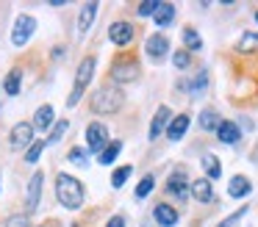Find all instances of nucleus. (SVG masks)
<instances>
[{
  "label": "nucleus",
  "mask_w": 258,
  "mask_h": 227,
  "mask_svg": "<svg viewBox=\"0 0 258 227\" xmlns=\"http://www.w3.org/2000/svg\"><path fill=\"white\" fill-rule=\"evenodd\" d=\"M56 199L64 205V208L70 210H78L81 205H84V186H81L78 177L73 175H58L56 177Z\"/></svg>",
  "instance_id": "1"
},
{
  "label": "nucleus",
  "mask_w": 258,
  "mask_h": 227,
  "mask_svg": "<svg viewBox=\"0 0 258 227\" xmlns=\"http://www.w3.org/2000/svg\"><path fill=\"white\" fill-rule=\"evenodd\" d=\"M125 103L122 92L114 86H103L95 92V97H92V108L97 111V114H114V111H119Z\"/></svg>",
  "instance_id": "2"
},
{
  "label": "nucleus",
  "mask_w": 258,
  "mask_h": 227,
  "mask_svg": "<svg viewBox=\"0 0 258 227\" xmlns=\"http://www.w3.org/2000/svg\"><path fill=\"white\" fill-rule=\"evenodd\" d=\"M92 75H95V58H84L78 64V72H75V86H73V94L67 97V105L73 108V105H78V100L84 97V92L89 89V81Z\"/></svg>",
  "instance_id": "3"
},
{
  "label": "nucleus",
  "mask_w": 258,
  "mask_h": 227,
  "mask_svg": "<svg viewBox=\"0 0 258 227\" xmlns=\"http://www.w3.org/2000/svg\"><path fill=\"white\" fill-rule=\"evenodd\" d=\"M36 31V20L31 14H23L17 17V22H14V31H12V44L14 47H23V44H28V39L34 36Z\"/></svg>",
  "instance_id": "4"
},
{
  "label": "nucleus",
  "mask_w": 258,
  "mask_h": 227,
  "mask_svg": "<svg viewBox=\"0 0 258 227\" xmlns=\"http://www.w3.org/2000/svg\"><path fill=\"white\" fill-rule=\"evenodd\" d=\"M86 147H89V153H103L108 147V130L103 122H92L86 127Z\"/></svg>",
  "instance_id": "5"
},
{
  "label": "nucleus",
  "mask_w": 258,
  "mask_h": 227,
  "mask_svg": "<svg viewBox=\"0 0 258 227\" xmlns=\"http://www.w3.org/2000/svg\"><path fill=\"white\" fill-rule=\"evenodd\" d=\"M34 122H20V125H14L12 130V138H9V144H12L14 149H23V147H31L34 144Z\"/></svg>",
  "instance_id": "6"
},
{
  "label": "nucleus",
  "mask_w": 258,
  "mask_h": 227,
  "mask_svg": "<svg viewBox=\"0 0 258 227\" xmlns=\"http://www.w3.org/2000/svg\"><path fill=\"white\" fill-rule=\"evenodd\" d=\"M108 39H111V44H117V47H125V44H131V39H134V25L125 22V20L111 22V28H108Z\"/></svg>",
  "instance_id": "7"
},
{
  "label": "nucleus",
  "mask_w": 258,
  "mask_h": 227,
  "mask_svg": "<svg viewBox=\"0 0 258 227\" xmlns=\"http://www.w3.org/2000/svg\"><path fill=\"white\" fill-rule=\"evenodd\" d=\"M111 78L117 83H131L139 78V64L136 61H117V64L111 66Z\"/></svg>",
  "instance_id": "8"
},
{
  "label": "nucleus",
  "mask_w": 258,
  "mask_h": 227,
  "mask_svg": "<svg viewBox=\"0 0 258 227\" xmlns=\"http://www.w3.org/2000/svg\"><path fill=\"white\" fill-rule=\"evenodd\" d=\"M167 122H172V114H169L167 105H161V108L156 111V116H153V122H150V133H147V138H150V141H156V138L169 127Z\"/></svg>",
  "instance_id": "9"
},
{
  "label": "nucleus",
  "mask_w": 258,
  "mask_h": 227,
  "mask_svg": "<svg viewBox=\"0 0 258 227\" xmlns=\"http://www.w3.org/2000/svg\"><path fill=\"white\" fill-rule=\"evenodd\" d=\"M167 191L172 194V197H178V199H186L189 197V183H186V172H172L169 175V180H167Z\"/></svg>",
  "instance_id": "10"
},
{
  "label": "nucleus",
  "mask_w": 258,
  "mask_h": 227,
  "mask_svg": "<svg viewBox=\"0 0 258 227\" xmlns=\"http://www.w3.org/2000/svg\"><path fill=\"white\" fill-rule=\"evenodd\" d=\"M153 219H156L161 227H172V224H178V210H175L172 205H167V202H158L156 208H153Z\"/></svg>",
  "instance_id": "11"
},
{
  "label": "nucleus",
  "mask_w": 258,
  "mask_h": 227,
  "mask_svg": "<svg viewBox=\"0 0 258 227\" xmlns=\"http://www.w3.org/2000/svg\"><path fill=\"white\" fill-rule=\"evenodd\" d=\"M145 50H147V55H150L153 61H161L164 55L169 53V42L161 36V33H156V36H150V39H147Z\"/></svg>",
  "instance_id": "12"
},
{
  "label": "nucleus",
  "mask_w": 258,
  "mask_h": 227,
  "mask_svg": "<svg viewBox=\"0 0 258 227\" xmlns=\"http://www.w3.org/2000/svg\"><path fill=\"white\" fill-rule=\"evenodd\" d=\"M217 138L222 144H236L241 138V127L236 125V122H228V119H222V125H219V130H217Z\"/></svg>",
  "instance_id": "13"
},
{
  "label": "nucleus",
  "mask_w": 258,
  "mask_h": 227,
  "mask_svg": "<svg viewBox=\"0 0 258 227\" xmlns=\"http://www.w3.org/2000/svg\"><path fill=\"white\" fill-rule=\"evenodd\" d=\"M42 172H34L31 175V183H28V210H36L39 208V199H42Z\"/></svg>",
  "instance_id": "14"
},
{
  "label": "nucleus",
  "mask_w": 258,
  "mask_h": 227,
  "mask_svg": "<svg viewBox=\"0 0 258 227\" xmlns=\"http://www.w3.org/2000/svg\"><path fill=\"white\" fill-rule=\"evenodd\" d=\"M186 130H189V116L178 114L172 122H169V127H167V138L169 141H180V138L186 136Z\"/></svg>",
  "instance_id": "15"
},
{
  "label": "nucleus",
  "mask_w": 258,
  "mask_h": 227,
  "mask_svg": "<svg viewBox=\"0 0 258 227\" xmlns=\"http://www.w3.org/2000/svg\"><path fill=\"white\" fill-rule=\"evenodd\" d=\"M191 197H195L197 202H211V199H214L211 180H208V177H200V180L191 183Z\"/></svg>",
  "instance_id": "16"
},
{
  "label": "nucleus",
  "mask_w": 258,
  "mask_h": 227,
  "mask_svg": "<svg viewBox=\"0 0 258 227\" xmlns=\"http://www.w3.org/2000/svg\"><path fill=\"white\" fill-rule=\"evenodd\" d=\"M250 191H252V183L247 180V177H241V175L230 177V183H228V194H230L233 199H241V197H247Z\"/></svg>",
  "instance_id": "17"
},
{
  "label": "nucleus",
  "mask_w": 258,
  "mask_h": 227,
  "mask_svg": "<svg viewBox=\"0 0 258 227\" xmlns=\"http://www.w3.org/2000/svg\"><path fill=\"white\" fill-rule=\"evenodd\" d=\"M95 14H97V3H95V0H89V3L81 9V14H78V33L89 31L92 22H95Z\"/></svg>",
  "instance_id": "18"
},
{
  "label": "nucleus",
  "mask_w": 258,
  "mask_h": 227,
  "mask_svg": "<svg viewBox=\"0 0 258 227\" xmlns=\"http://www.w3.org/2000/svg\"><path fill=\"white\" fill-rule=\"evenodd\" d=\"M172 20H175V6H172V3H161V6L156 9V14H153V22H156L158 28L172 25Z\"/></svg>",
  "instance_id": "19"
},
{
  "label": "nucleus",
  "mask_w": 258,
  "mask_h": 227,
  "mask_svg": "<svg viewBox=\"0 0 258 227\" xmlns=\"http://www.w3.org/2000/svg\"><path fill=\"white\" fill-rule=\"evenodd\" d=\"M203 169H206V177H208V180H217V177H222V166H219L217 155H211V153L203 155Z\"/></svg>",
  "instance_id": "20"
},
{
  "label": "nucleus",
  "mask_w": 258,
  "mask_h": 227,
  "mask_svg": "<svg viewBox=\"0 0 258 227\" xmlns=\"http://www.w3.org/2000/svg\"><path fill=\"white\" fill-rule=\"evenodd\" d=\"M53 125V105H42L34 116V127L36 130H47Z\"/></svg>",
  "instance_id": "21"
},
{
  "label": "nucleus",
  "mask_w": 258,
  "mask_h": 227,
  "mask_svg": "<svg viewBox=\"0 0 258 227\" xmlns=\"http://www.w3.org/2000/svg\"><path fill=\"white\" fill-rule=\"evenodd\" d=\"M219 125H222V119H219L217 111H203V114H200V127H203V130H208V133L214 130V133H217Z\"/></svg>",
  "instance_id": "22"
},
{
  "label": "nucleus",
  "mask_w": 258,
  "mask_h": 227,
  "mask_svg": "<svg viewBox=\"0 0 258 227\" xmlns=\"http://www.w3.org/2000/svg\"><path fill=\"white\" fill-rule=\"evenodd\" d=\"M183 44L189 53H197V50H203V39L200 33L195 31V28H183Z\"/></svg>",
  "instance_id": "23"
},
{
  "label": "nucleus",
  "mask_w": 258,
  "mask_h": 227,
  "mask_svg": "<svg viewBox=\"0 0 258 227\" xmlns=\"http://www.w3.org/2000/svg\"><path fill=\"white\" fill-rule=\"evenodd\" d=\"M119 153H122V141H111V144H108V147L100 153V158H97V161H100L103 166H108V164H114V161H117Z\"/></svg>",
  "instance_id": "24"
},
{
  "label": "nucleus",
  "mask_w": 258,
  "mask_h": 227,
  "mask_svg": "<svg viewBox=\"0 0 258 227\" xmlns=\"http://www.w3.org/2000/svg\"><path fill=\"white\" fill-rule=\"evenodd\" d=\"M206 86H208V72L200 69V72L195 75V81L189 83V92H191V94H203V92H206Z\"/></svg>",
  "instance_id": "25"
},
{
  "label": "nucleus",
  "mask_w": 258,
  "mask_h": 227,
  "mask_svg": "<svg viewBox=\"0 0 258 227\" xmlns=\"http://www.w3.org/2000/svg\"><path fill=\"white\" fill-rule=\"evenodd\" d=\"M236 47H239L241 53H252V50H258V33H244Z\"/></svg>",
  "instance_id": "26"
},
{
  "label": "nucleus",
  "mask_w": 258,
  "mask_h": 227,
  "mask_svg": "<svg viewBox=\"0 0 258 227\" xmlns=\"http://www.w3.org/2000/svg\"><path fill=\"white\" fill-rule=\"evenodd\" d=\"M67 130H70V122H67V119H58L56 125H53L50 136H47L45 141H47V144H56V141H58V138H61V136H64V133H67Z\"/></svg>",
  "instance_id": "27"
},
{
  "label": "nucleus",
  "mask_w": 258,
  "mask_h": 227,
  "mask_svg": "<svg viewBox=\"0 0 258 227\" xmlns=\"http://www.w3.org/2000/svg\"><path fill=\"white\" fill-rule=\"evenodd\" d=\"M3 89H6V94H20V69H12L6 78V83H3Z\"/></svg>",
  "instance_id": "28"
},
{
  "label": "nucleus",
  "mask_w": 258,
  "mask_h": 227,
  "mask_svg": "<svg viewBox=\"0 0 258 227\" xmlns=\"http://www.w3.org/2000/svg\"><path fill=\"white\" fill-rule=\"evenodd\" d=\"M131 172H134V166H119V169L111 175V186H114V188H122L125 180L131 177Z\"/></svg>",
  "instance_id": "29"
},
{
  "label": "nucleus",
  "mask_w": 258,
  "mask_h": 227,
  "mask_svg": "<svg viewBox=\"0 0 258 227\" xmlns=\"http://www.w3.org/2000/svg\"><path fill=\"white\" fill-rule=\"evenodd\" d=\"M153 186H156V177H153V175L142 177V183H139V186H136V197H139V199H145L147 194L153 191Z\"/></svg>",
  "instance_id": "30"
},
{
  "label": "nucleus",
  "mask_w": 258,
  "mask_h": 227,
  "mask_svg": "<svg viewBox=\"0 0 258 227\" xmlns=\"http://www.w3.org/2000/svg\"><path fill=\"white\" fill-rule=\"evenodd\" d=\"M45 138H42V141H34L28 147V153H25V161H28V164H36V161H39V155H42V149H45Z\"/></svg>",
  "instance_id": "31"
},
{
  "label": "nucleus",
  "mask_w": 258,
  "mask_h": 227,
  "mask_svg": "<svg viewBox=\"0 0 258 227\" xmlns=\"http://www.w3.org/2000/svg\"><path fill=\"white\" fill-rule=\"evenodd\" d=\"M67 158L73 161L75 166H86V164H89V158H86V153H84L81 147H73V149H70V155H67Z\"/></svg>",
  "instance_id": "32"
},
{
  "label": "nucleus",
  "mask_w": 258,
  "mask_h": 227,
  "mask_svg": "<svg viewBox=\"0 0 258 227\" xmlns=\"http://www.w3.org/2000/svg\"><path fill=\"white\" fill-rule=\"evenodd\" d=\"M189 50H178V53L172 55V64L178 66V69H186V66H189Z\"/></svg>",
  "instance_id": "33"
},
{
  "label": "nucleus",
  "mask_w": 258,
  "mask_h": 227,
  "mask_svg": "<svg viewBox=\"0 0 258 227\" xmlns=\"http://www.w3.org/2000/svg\"><path fill=\"white\" fill-rule=\"evenodd\" d=\"M244 213H247V205H244V208H239V210H236V213H230V216H228V219H225V221H219L217 227H233V224H236V221H239V219H244Z\"/></svg>",
  "instance_id": "34"
},
{
  "label": "nucleus",
  "mask_w": 258,
  "mask_h": 227,
  "mask_svg": "<svg viewBox=\"0 0 258 227\" xmlns=\"http://www.w3.org/2000/svg\"><path fill=\"white\" fill-rule=\"evenodd\" d=\"M6 227H31L28 224V216H23V213H12L6 219Z\"/></svg>",
  "instance_id": "35"
},
{
  "label": "nucleus",
  "mask_w": 258,
  "mask_h": 227,
  "mask_svg": "<svg viewBox=\"0 0 258 227\" xmlns=\"http://www.w3.org/2000/svg\"><path fill=\"white\" fill-rule=\"evenodd\" d=\"M161 6V0H147V3L139 6V17H147V14H156V9Z\"/></svg>",
  "instance_id": "36"
},
{
  "label": "nucleus",
  "mask_w": 258,
  "mask_h": 227,
  "mask_svg": "<svg viewBox=\"0 0 258 227\" xmlns=\"http://www.w3.org/2000/svg\"><path fill=\"white\" fill-rule=\"evenodd\" d=\"M106 227H125V219H122V216H111Z\"/></svg>",
  "instance_id": "37"
},
{
  "label": "nucleus",
  "mask_w": 258,
  "mask_h": 227,
  "mask_svg": "<svg viewBox=\"0 0 258 227\" xmlns=\"http://www.w3.org/2000/svg\"><path fill=\"white\" fill-rule=\"evenodd\" d=\"M255 22H258V11H255Z\"/></svg>",
  "instance_id": "38"
}]
</instances>
